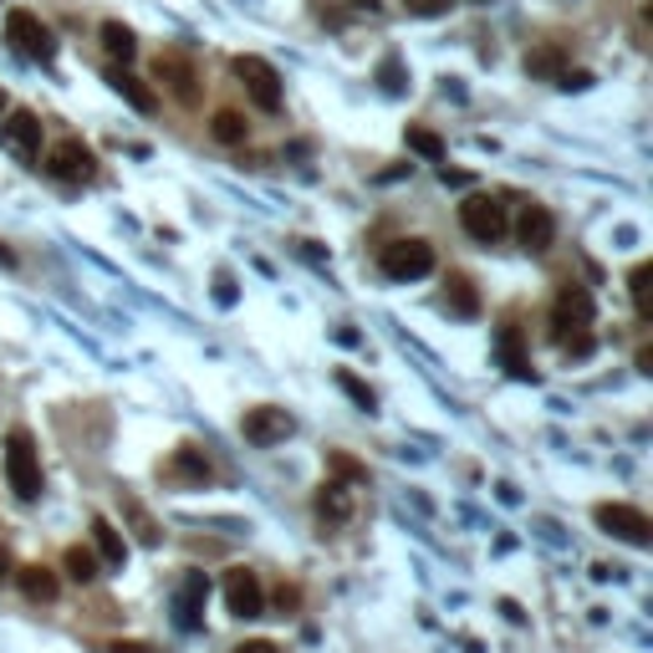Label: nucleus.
Segmentation results:
<instances>
[{"label":"nucleus","instance_id":"8","mask_svg":"<svg viewBox=\"0 0 653 653\" xmlns=\"http://www.w3.org/2000/svg\"><path fill=\"white\" fill-rule=\"evenodd\" d=\"M291 429H297V419L286 414V409H271V403H261V409H245V419H240V434H245L255 449L286 445V439H291Z\"/></svg>","mask_w":653,"mask_h":653},{"label":"nucleus","instance_id":"23","mask_svg":"<svg viewBox=\"0 0 653 653\" xmlns=\"http://www.w3.org/2000/svg\"><path fill=\"white\" fill-rule=\"evenodd\" d=\"M209 134L220 138V144H245V134H251V128H245V118H240V113L220 107V113H215V123H209Z\"/></svg>","mask_w":653,"mask_h":653},{"label":"nucleus","instance_id":"34","mask_svg":"<svg viewBox=\"0 0 653 653\" xmlns=\"http://www.w3.org/2000/svg\"><path fill=\"white\" fill-rule=\"evenodd\" d=\"M215 301H220V307H230V301H236V282H230V276H220V286H215Z\"/></svg>","mask_w":653,"mask_h":653},{"label":"nucleus","instance_id":"33","mask_svg":"<svg viewBox=\"0 0 653 653\" xmlns=\"http://www.w3.org/2000/svg\"><path fill=\"white\" fill-rule=\"evenodd\" d=\"M403 11L409 15H439V11H449V0H403Z\"/></svg>","mask_w":653,"mask_h":653},{"label":"nucleus","instance_id":"29","mask_svg":"<svg viewBox=\"0 0 653 653\" xmlns=\"http://www.w3.org/2000/svg\"><path fill=\"white\" fill-rule=\"evenodd\" d=\"M123 511L134 516V526H138V541H144V547H159V526H153V520L144 516V505H138V501H123Z\"/></svg>","mask_w":653,"mask_h":653},{"label":"nucleus","instance_id":"15","mask_svg":"<svg viewBox=\"0 0 653 653\" xmlns=\"http://www.w3.org/2000/svg\"><path fill=\"white\" fill-rule=\"evenodd\" d=\"M159 82H169V92H174L179 103H194L199 98V88H194V67L179 51H163L159 57Z\"/></svg>","mask_w":653,"mask_h":653},{"label":"nucleus","instance_id":"20","mask_svg":"<svg viewBox=\"0 0 653 653\" xmlns=\"http://www.w3.org/2000/svg\"><path fill=\"white\" fill-rule=\"evenodd\" d=\"M103 46H107V57H118V61H134V51H138L134 31L123 26V21H103Z\"/></svg>","mask_w":653,"mask_h":653},{"label":"nucleus","instance_id":"25","mask_svg":"<svg viewBox=\"0 0 653 653\" xmlns=\"http://www.w3.org/2000/svg\"><path fill=\"white\" fill-rule=\"evenodd\" d=\"M445 301H449V307H455L460 317H476V312H480V297L470 291V282H465V276H455V282H449Z\"/></svg>","mask_w":653,"mask_h":653},{"label":"nucleus","instance_id":"7","mask_svg":"<svg viewBox=\"0 0 653 653\" xmlns=\"http://www.w3.org/2000/svg\"><path fill=\"white\" fill-rule=\"evenodd\" d=\"M5 36H11V46H15V51H21L26 61H51V57H57V42H51V31H46L31 11H11V15H5Z\"/></svg>","mask_w":653,"mask_h":653},{"label":"nucleus","instance_id":"31","mask_svg":"<svg viewBox=\"0 0 653 653\" xmlns=\"http://www.w3.org/2000/svg\"><path fill=\"white\" fill-rule=\"evenodd\" d=\"M557 88H566V92L593 88V72H582V67H562V77H557Z\"/></svg>","mask_w":653,"mask_h":653},{"label":"nucleus","instance_id":"35","mask_svg":"<svg viewBox=\"0 0 653 653\" xmlns=\"http://www.w3.org/2000/svg\"><path fill=\"white\" fill-rule=\"evenodd\" d=\"M276 603H282V612H286V608H297V603H301V593H297V587H282V593H276Z\"/></svg>","mask_w":653,"mask_h":653},{"label":"nucleus","instance_id":"27","mask_svg":"<svg viewBox=\"0 0 653 653\" xmlns=\"http://www.w3.org/2000/svg\"><path fill=\"white\" fill-rule=\"evenodd\" d=\"M326 465H332V476L347 480V485H368V470H363L357 460H347L342 449H337V455H326Z\"/></svg>","mask_w":653,"mask_h":653},{"label":"nucleus","instance_id":"30","mask_svg":"<svg viewBox=\"0 0 653 653\" xmlns=\"http://www.w3.org/2000/svg\"><path fill=\"white\" fill-rule=\"evenodd\" d=\"M649 282H653V266H633L628 286H633V307H639V317H649Z\"/></svg>","mask_w":653,"mask_h":653},{"label":"nucleus","instance_id":"40","mask_svg":"<svg viewBox=\"0 0 653 653\" xmlns=\"http://www.w3.org/2000/svg\"><path fill=\"white\" fill-rule=\"evenodd\" d=\"M0 266H15V251H5V245H0Z\"/></svg>","mask_w":653,"mask_h":653},{"label":"nucleus","instance_id":"12","mask_svg":"<svg viewBox=\"0 0 653 653\" xmlns=\"http://www.w3.org/2000/svg\"><path fill=\"white\" fill-rule=\"evenodd\" d=\"M205 603H209V577L205 572H190L174 597V623L184 628V633H199V628H205Z\"/></svg>","mask_w":653,"mask_h":653},{"label":"nucleus","instance_id":"21","mask_svg":"<svg viewBox=\"0 0 653 653\" xmlns=\"http://www.w3.org/2000/svg\"><path fill=\"white\" fill-rule=\"evenodd\" d=\"M501 357H505V368L516 373V378H536V368L526 363V353H520V332H516V326H501Z\"/></svg>","mask_w":653,"mask_h":653},{"label":"nucleus","instance_id":"41","mask_svg":"<svg viewBox=\"0 0 653 653\" xmlns=\"http://www.w3.org/2000/svg\"><path fill=\"white\" fill-rule=\"evenodd\" d=\"M5 107H11V103H5V88H0V113H5Z\"/></svg>","mask_w":653,"mask_h":653},{"label":"nucleus","instance_id":"2","mask_svg":"<svg viewBox=\"0 0 653 653\" xmlns=\"http://www.w3.org/2000/svg\"><path fill=\"white\" fill-rule=\"evenodd\" d=\"M5 480H11V490L21 501H36V495H42V455H36L26 429L5 434Z\"/></svg>","mask_w":653,"mask_h":653},{"label":"nucleus","instance_id":"19","mask_svg":"<svg viewBox=\"0 0 653 653\" xmlns=\"http://www.w3.org/2000/svg\"><path fill=\"white\" fill-rule=\"evenodd\" d=\"M61 566H67V577L72 582H98V551H88V547H67V557H61Z\"/></svg>","mask_w":653,"mask_h":653},{"label":"nucleus","instance_id":"6","mask_svg":"<svg viewBox=\"0 0 653 653\" xmlns=\"http://www.w3.org/2000/svg\"><path fill=\"white\" fill-rule=\"evenodd\" d=\"M0 149L15 153L21 163H42V118L26 113V107H15L11 118L0 123Z\"/></svg>","mask_w":653,"mask_h":653},{"label":"nucleus","instance_id":"18","mask_svg":"<svg viewBox=\"0 0 653 653\" xmlns=\"http://www.w3.org/2000/svg\"><path fill=\"white\" fill-rule=\"evenodd\" d=\"M107 82H113V92H118V98H128L138 113H153V107H159V98H153V92L144 88V82H138L128 67H113V72H107Z\"/></svg>","mask_w":653,"mask_h":653},{"label":"nucleus","instance_id":"39","mask_svg":"<svg viewBox=\"0 0 653 653\" xmlns=\"http://www.w3.org/2000/svg\"><path fill=\"white\" fill-rule=\"evenodd\" d=\"M5 577H11V551L0 547V582H5Z\"/></svg>","mask_w":653,"mask_h":653},{"label":"nucleus","instance_id":"13","mask_svg":"<svg viewBox=\"0 0 653 653\" xmlns=\"http://www.w3.org/2000/svg\"><path fill=\"white\" fill-rule=\"evenodd\" d=\"M516 240H520V245H526L531 255L551 251V240H557V220H551V209H547V205H526V209H520Z\"/></svg>","mask_w":653,"mask_h":653},{"label":"nucleus","instance_id":"16","mask_svg":"<svg viewBox=\"0 0 653 653\" xmlns=\"http://www.w3.org/2000/svg\"><path fill=\"white\" fill-rule=\"evenodd\" d=\"M11 577H15V587H21L31 603H57V593H61L57 572H46V566H21V572H11Z\"/></svg>","mask_w":653,"mask_h":653},{"label":"nucleus","instance_id":"11","mask_svg":"<svg viewBox=\"0 0 653 653\" xmlns=\"http://www.w3.org/2000/svg\"><path fill=\"white\" fill-rule=\"evenodd\" d=\"M225 608H230V618H261L266 612V593H261L255 572H245V566L225 572Z\"/></svg>","mask_w":653,"mask_h":653},{"label":"nucleus","instance_id":"32","mask_svg":"<svg viewBox=\"0 0 653 653\" xmlns=\"http://www.w3.org/2000/svg\"><path fill=\"white\" fill-rule=\"evenodd\" d=\"M378 77H383V92H403V67H399V57H388L383 67H378Z\"/></svg>","mask_w":653,"mask_h":653},{"label":"nucleus","instance_id":"9","mask_svg":"<svg viewBox=\"0 0 653 653\" xmlns=\"http://www.w3.org/2000/svg\"><path fill=\"white\" fill-rule=\"evenodd\" d=\"M593 520H597V526H603L608 536L628 541V547H649V541H653V520L643 516L639 505H597Z\"/></svg>","mask_w":653,"mask_h":653},{"label":"nucleus","instance_id":"10","mask_svg":"<svg viewBox=\"0 0 653 653\" xmlns=\"http://www.w3.org/2000/svg\"><path fill=\"white\" fill-rule=\"evenodd\" d=\"M46 174L61 179V184H88L98 174V159H92L88 144H77V138H61L57 149L46 153Z\"/></svg>","mask_w":653,"mask_h":653},{"label":"nucleus","instance_id":"4","mask_svg":"<svg viewBox=\"0 0 653 653\" xmlns=\"http://www.w3.org/2000/svg\"><path fill=\"white\" fill-rule=\"evenodd\" d=\"M460 225L465 236L480 240V245H495V240L505 236V205L495 199V194H470L460 205Z\"/></svg>","mask_w":653,"mask_h":653},{"label":"nucleus","instance_id":"37","mask_svg":"<svg viewBox=\"0 0 653 653\" xmlns=\"http://www.w3.org/2000/svg\"><path fill=\"white\" fill-rule=\"evenodd\" d=\"M439 179L445 184H470V174H460V169H439Z\"/></svg>","mask_w":653,"mask_h":653},{"label":"nucleus","instance_id":"22","mask_svg":"<svg viewBox=\"0 0 653 653\" xmlns=\"http://www.w3.org/2000/svg\"><path fill=\"white\" fill-rule=\"evenodd\" d=\"M169 470H174L179 480H199V485H205V480H209V460H205V455H199V449H194V445H184V449H179V455H174V465H169Z\"/></svg>","mask_w":653,"mask_h":653},{"label":"nucleus","instance_id":"5","mask_svg":"<svg viewBox=\"0 0 653 653\" xmlns=\"http://www.w3.org/2000/svg\"><path fill=\"white\" fill-rule=\"evenodd\" d=\"M236 77H240V88L251 92V103L261 107V113H276V107H282V77H276L271 61L236 57Z\"/></svg>","mask_w":653,"mask_h":653},{"label":"nucleus","instance_id":"38","mask_svg":"<svg viewBox=\"0 0 653 653\" xmlns=\"http://www.w3.org/2000/svg\"><path fill=\"white\" fill-rule=\"evenodd\" d=\"M107 653H149V649H144V643H113Z\"/></svg>","mask_w":653,"mask_h":653},{"label":"nucleus","instance_id":"42","mask_svg":"<svg viewBox=\"0 0 653 653\" xmlns=\"http://www.w3.org/2000/svg\"><path fill=\"white\" fill-rule=\"evenodd\" d=\"M476 5H485V0H476Z\"/></svg>","mask_w":653,"mask_h":653},{"label":"nucleus","instance_id":"36","mask_svg":"<svg viewBox=\"0 0 653 653\" xmlns=\"http://www.w3.org/2000/svg\"><path fill=\"white\" fill-rule=\"evenodd\" d=\"M236 653H276V643H266V639H255V643H240Z\"/></svg>","mask_w":653,"mask_h":653},{"label":"nucleus","instance_id":"17","mask_svg":"<svg viewBox=\"0 0 653 653\" xmlns=\"http://www.w3.org/2000/svg\"><path fill=\"white\" fill-rule=\"evenodd\" d=\"M92 541H98V562H107V566L128 562V547H123V536L113 531V520L107 516H92Z\"/></svg>","mask_w":653,"mask_h":653},{"label":"nucleus","instance_id":"1","mask_svg":"<svg viewBox=\"0 0 653 653\" xmlns=\"http://www.w3.org/2000/svg\"><path fill=\"white\" fill-rule=\"evenodd\" d=\"M587 326H593V297H587L582 286H562V291H557V307H551V332H557L562 342L572 337V353L587 357L593 353Z\"/></svg>","mask_w":653,"mask_h":653},{"label":"nucleus","instance_id":"14","mask_svg":"<svg viewBox=\"0 0 653 653\" xmlns=\"http://www.w3.org/2000/svg\"><path fill=\"white\" fill-rule=\"evenodd\" d=\"M353 485L347 480H326L322 490H317V516L332 520V526H342V520H353Z\"/></svg>","mask_w":653,"mask_h":653},{"label":"nucleus","instance_id":"3","mask_svg":"<svg viewBox=\"0 0 653 653\" xmlns=\"http://www.w3.org/2000/svg\"><path fill=\"white\" fill-rule=\"evenodd\" d=\"M378 266H383V276H393V282H419V276L434 271V245L429 240H393V245H383Z\"/></svg>","mask_w":653,"mask_h":653},{"label":"nucleus","instance_id":"28","mask_svg":"<svg viewBox=\"0 0 653 653\" xmlns=\"http://www.w3.org/2000/svg\"><path fill=\"white\" fill-rule=\"evenodd\" d=\"M337 388L357 403V409H363V414H373V403H378V399H373V388H368V383H357L353 373H337Z\"/></svg>","mask_w":653,"mask_h":653},{"label":"nucleus","instance_id":"26","mask_svg":"<svg viewBox=\"0 0 653 653\" xmlns=\"http://www.w3.org/2000/svg\"><path fill=\"white\" fill-rule=\"evenodd\" d=\"M403 138H409V149H414V153H424V159H429V163H439V159H445V144H439V134H429V128H409V134H403Z\"/></svg>","mask_w":653,"mask_h":653},{"label":"nucleus","instance_id":"24","mask_svg":"<svg viewBox=\"0 0 653 653\" xmlns=\"http://www.w3.org/2000/svg\"><path fill=\"white\" fill-rule=\"evenodd\" d=\"M562 51H557V46H541V51H531V57H526V72H536V77H551V82H557V77H562Z\"/></svg>","mask_w":653,"mask_h":653}]
</instances>
